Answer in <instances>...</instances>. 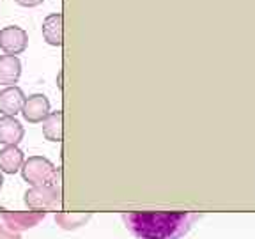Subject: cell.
<instances>
[{"label":"cell","mask_w":255,"mask_h":239,"mask_svg":"<svg viewBox=\"0 0 255 239\" xmlns=\"http://www.w3.org/2000/svg\"><path fill=\"white\" fill-rule=\"evenodd\" d=\"M21 76V62L14 55H0V85L18 84Z\"/></svg>","instance_id":"7"},{"label":"cell","mask_w":255,"mask_h":239,"mask_svg":"<svg viewBox=\"0 0 255 239\" xmlns=\"http://www.w3.org/2000/svg\"><path fill=\"white\" fill-rule=\"evenodd\" d=\"M121 218L136 239H181L202 215L188 211H135L124 213Z\"/></svg>","instance_id":"1"},{"label":"cell","mask_w":255,"mask_h":239,"mask_svg":"<svg viewBox=\"0 0 255 239\" xmlns=\"http://www.w3.org/2000/svg\"><path fill=\"white\" fill-rule=\"evenodd\" d=\"M16 4H20L21 7H36V5L43 4V0H14Z\"/></svg>","instance_id":"11"},{"label":"cell","mask_w":255,"mask_h":239,"mask_svg":"<svg viewBox=\"0 0 255 239\" xmlns=\"http://www.w3.org/2000/svg\"><path fill=\"white\" fill-rule=\"evenodd\" d=\"M28 46V34L21 27L9 25L0 30V48L5 55H20Z\"/></svg>","instance_id":"3"},{"label":"cell","mask_w":255,"mask_h":239,"mask_svg":"<svg viewBox=\"0 0 255 239\" xmlns=\"http://www.w3.org/2000/svg\"><path fill=\"white\" fill-rule=\"evenodd\" d=\"M25 129L16 117H0V143L4 145H18L23 140Z\"/></svg>","instance_id":"6"},{"label":"cell","mask_w":255,"mask_h":239,"mask_svg":"<svg viewBox=\"0 0 255 239\" xmlns=\"http://www.w3.org/2000/svg\"><path fill=\"white\" fill-rule=\"evenodd\" d=\"M23 161V151L18 145H5L0 151V172L4 174H16L18 170H21Z\"/></svg>","instance_id":"8"},{"label":"cell","mask_w":255,"mask_h":239,"mask_svg":"<svg viewBox=\"0 0 255 239\" xmlns=\"http://www.w3.org/2000/svg\"><path fill=\"white\" fill-rule=\"evenodd\" d=\"M43 135L50 142H60L62 140V112H50L48 117L43 120Z\"/></svg>","instance_id":"10"},{"label":"cell","mask_w":255,"mask_h":239,"mask_svg":"<svg viewBox=\"0 0 255 239\" xmlns=\"http://www.w3.org/2000/svg\"><path fill=\"white\" fill-rule=\"evenodd\" d=\"M25 103V92L16 85L0 91V114L5 117H16L21 112Z\"/></svg>","instance_id":"5"},{"label":"cell","mask_w":255,"mask_h":239,"mask_svg":"<svg viewBox=\"0 0 255 239\" xmlns=\"http://www.w3.org/2000/svg\"><path fill=\"white\" fill-rule=\"evenodd\" d=\"M23 119L30 124H39L50 114V100L44 94H32L25 98L23 108H21Z\"/></svg>","instance_id":"4"},{"label":"cell","mask_w":255,"mask_h":239,"mask_svg":"<svg viewBox=\"0 0 255 239\" xmlns=\"http://www.w3.org/2000/svg\"><path fill=\"white\" fill-rule=\"evenodd\" d=\"M21 174H23V179L34 186H50L55 183L57 168L50 159L41 158V156H32L27 161H23Z\"/></svg>","instance_id":"2"},{"label":"cell","mask_w":255,"mask_h":239,"mask_svg":"<svg viewBox=\"0 0 255 239\" xmlns=\"http://www.w3.org/2000/svg\"><path fill=\"white\" fill-rule=\"evenodd\" d=\"M43 37L48 44L60 46L62 44V12H52L43 21Z\"/></svg>","instance_id":"9"},{"label":"cell","mask_w":255,"mask_h":239,"mask_svg":"<svg viewBox=\"0 0 255 239\" xmlns=\"http://www.w3.org/2000/svg\"><path fill=\"white\" fill-rule=\"evenodd\" d=\"M2 184H4V175H2V172H0V188H2Z\"/></svg>","instance_id":"12"}]
</instances>
